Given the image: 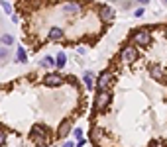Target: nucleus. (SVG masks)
<instances>
[{"label": "nucleus", "instance_id": "obj_16", "mask_svg": "<svg viewBox=\"0 0 167 147\" xmlns=\"http://www.w3.org/2000/svg\"><path fill=\"white\" fill-rule=\"evenodd\" d=\"M8 59H10V49L8 47H0V65L6 63Z\"/></svg>", "mask_w": 167, "mask_h": 147}, {"label": "nucleus", "instance_id": "obj_8", "mask_svg": "<svg viewBox=\"0 0 167 147\" xmlns=\"http://www.w3.org/2000/svg\"><path fill=\"white\" fill-rule=\"evenodd\" d=\"M71 132H73V120H71V118H65L61 123H59L57 135H59V137H67Z\"/></svg>", "mask_w": 167, "mask_h": 147}, {"label": "nucleus", "instance_id": "obj_21", "mask_svg": "<svg viewBox=\"0 0 167 147\" xmlns=\"http://www.w3.org/2000/svg\"><path fill=\"white\" fill-rule=\"evenodd\" d=\"M73 135L77 137V141H79V139H83V129H81V128H73Z\"/></svg>", "mask_w": 167, "mask_h": 147}, {"label": "nucleus", "instance_id": "obj_25", "mask_svg": "<svg viewBox=\"0 0 167 147\" xmlns=\"http://www.w3.org/2000/svg\"><path fill=\"white\" fill-rule=\"evenodd\" d=\"M132 6H134L132 2H126V4H124V10H130V8H132Z\"/></svg>", "mask_w": 167, "mask_h": 147}, {"label": "nucleus", "instance_id": "obj_5", "mask_svg": "<svg viewBox=\"0 0 167 147\" xmlns=\"http://www.w3.org/2000/svg\"><path fill=\"white\" fill-rule=\"evenodd\" d=\"M120 59L126 65H132V63H136L140 59V49L134 47V45H124V47L120 49Z\"/></svg>", "mask_w": 167, "mask_h": 147}, {"label": "nucleus", "instance_id": "obj_27", "mask_svg": "<svg viewBox=\"0 0 167 147\" xmlns=\"http://www.w3.org/2000/svg\"><path fill=\"white\" fill-rule=\"evenodd\" d=\"M0 43H2V35H0Z\"/></svg>", "mask_w": 167, "mask_h": 147}, {"label": "nucleus", "instance_id": "obj_18", "mask_svg": "<svg viewBox=\"0 0 167 147\" xmlns=\"http://www.w3.org/2000/svg\"><path fill=\"white\" fill-rule=\"evenodd\" d=\"M2 43H4L6 47H8V45H12V43H14V35H10V33H4V35H2Z\"/></svg>", "mask_w": 167, "mask_h": 147}, {"label": "nucleus", "instance_id": "obj_15", "mask_svg": "<svg viewBox=\"0 0 167 147\" xmlns=\"http://www.w3.org/2000/svg\"><path fill=\"white\" fill-rule=\"evenodd\" d=\"M16 61L18 63H28V55H26L24 47H18V51H16Z\"/></svg>", "mask_w": 167, "mask_h": 147}, {"label": "nucleus", "instance_id": "obj_26", "mask_svg": "<svg viewBox=\"0 0 167 147\" xmlns=\"http://www.w3.org/2000/svg\"><path fill=\"white\" fill-rule=\"evenodd\" d=\"M151 147H163V143H159V141H155V143H153V145Z\"/></svg>", "mask_w": 167, "mask_h": 147}, {"label": "nucleus", "instance_id": "obj_23", "mask_svg": "<svg viewBox=\"0 0 167 147\" xmlns=\"http://www.w3.org/2000/svg\"><path fill=\"white\" fill-rule=\"evenodd\" d=\"M85 143H86L85 139H79V141H77V147H85Z\"/></svg>", "mask_w": 167, "mask_h": 147}, {"label": "nucleus", "instance_id": "obj_10", "mask_svg": "<svg viewBox=\"0 0 167 147\" xmlns=\"http://www.w3.org/2000/svg\"><path fill=\"white\" fill-rule=\"evenodd\" d=\"M61 12L67 14V16H73V14L77 16L79 12H81V4H79V2H67V4L61 8Z\"/></svg>", "mask_w": 167, "mask_h": 147}, {"label": "nucleus", "instance_id": "obj_1", "mask_svg": "<svg viewBox=\"0 0 167 147\" xmlns=\"http://www.w3.org/2000/svg\"><path fill=\"white\" fill-rule=\"evenodd\" d=\"M130 39L134 41V47H148V45H151V41H153V37H151V33H149L148 28L134 29Z\"/></svg>", "mask_w": 167, "mask_h": 147}, {"label": "nucleus", "instance_id": "obj_11", "mask_svg": "<svg viewBox=\"0 0 167 147\" xmlns=\"http://www.w3.org/2000/svg\"><path fill=\"white\" fill-rule=\"evenodd\" d=\"M63 37H65V29H63V28H51L49 33H47L49 41H61Z\"/></svg>", "mask_w": 167, "mask_h": 147}, {"label": "nucleus", "instance_id": "obj_2", "mask_svg": "<svg viewBox=\"0 0 167 147\" xmlns=\"http://www.w3.org/2000/svg\"><path fill=\"white\" fill-rule=\"evenodd\" d=\"M110 102H112L110 90H96V96H95V110H96V112L104 114L106 110H108Z\"/></svg>", "mask_w": 167, "mask_h": 147}, {"label": "nucleus", "instance_id": "obj_12", "mask_svg": "<svg viewBox=\"0 0 167 147\" xmlns=\"http://www.w3.org/2000/svg\"><path fill=\"white\" fill-rule=\"evenodd\" d=\"M83 82H85V86H86L89 90H92V86H95L96 79H95V75H92L91 71H86L85 75H83Z\"/></svg>", "mask_w": 167, "mask_h": 147}, {"label": "nucleus", "instance_id": "obj_3", "mask_svg": "<svg viewBox=\"0 0 167 147\" xmlns=\"http://www.w3.org/2000/svg\"><path fill=\"white\" fill-rule=\"evenodd\" d=\"M30 139H32L33 143H38V145H43V143H47L49 139V132L45 126H41V123H38V126H33L32 129H30Z\"/></svg>", "mask_w": 167, "mask_h": 147}, {"label": "nucleus", "instance_id": "obj_14", "mask_svg": "<svg viewBox=\"0 0 167 147\" xmlns=\"http://www.w3.org/2000/svg\"><path fill=\"white\" fill-rule=\"evenodd\" d=\"M67 65V55L63 51L57 53V57H55V67H59V69H63V67Z\"/></svg>", "mask_w": 167, "mask_h": 147}, {"label": "nucleus", "instance_id": "obj_19", "mask_svg": "<svg viewBox=\"0 0 167 147\" xmlns=\"http://www.w3.org/2000/svg\"><path fill=\"white\" fill-rule=\"evenodd\" d=\"M6 137H8V133H6V129H2V128H0V147H4V143H6Z\"/></svg>", "mask_w": 167, "mask_h": 147}, {"label": "nucleus", "instance_id": "obj_4", "mask_svg": "<svg viewBox=\"0 0 167 147\" xmlns=\"http://www.w3.org/2000/svg\"><path fill=\"white\" fill-rule=\"evenodd\" d=\"M114 85V73L112 71H102L98 76H96V82H95V86H96V90H110V86Z\"/></svg>", "mask_w": 167, "mask_h": 147}, {"label": "nucleus", "instance_id": "obj_13", "mask_svg": "<svg viewBox=\"0 0 167 147\" xmlns=\"http://www.w3.org/2000/svg\"><path fill=\"white\" fill-rule=\"evenodd\" d=\"M106 133V129L102 128V126H96V128H92L91 129V137H92V141H100V137Z\"/></svg>", "mask_w": 167, "mask_h": 147}, {"label": "nucleus", "instance_id": "obj_7", "mask_svg": "<svg viewBox=\"0 0 167 147\" xmlns=\"http://www.w3.org/2000/svg\"><path fill=\"white\" fill-rule=\"evenodd\" d=\"M116 16V10L112 8V6H108V4H102L98 8V18L102 20V22H110V20Z\"/></svg>", "mask_w": 167, "mask_h": 147}, {"label": "nucleus", "instance_id": "obj_24", "mask_svg": "<svg viewBox=\"0 0 167 147\" xmlns=\"http://www.w3.org/2000/svg\"><path fill=\"white\" fill-rule=\"evenodd\" d=\"M63 147H75V143H73V141H65V143H63Z\"/></svg>", "mask_w": 167, "mask_h": 147}, {"label": "nucleus", "instance_id": "obj_20", "mask_svg": "<svg viewBox=\"0 0 167 147\" xmlns=\"http://www.w3.org/2000/svg\"><path fill=\"white\" fill-rule=\"evenodd\" d=\"M0 6H2V10H4V12H8V14H12V4H10V2H0Z\"/></svg>", "mask_w": 167, "mask_h": 147}, {"label": "nucleus", "instance_id": "obj_9", "mask_svg": "<svg viewBox=\"0 0 167 147\" xmlns=\"http://www.w3.org/2000/svg\"><path fill=\"white\" fill-rule=\"evenodd\" d=\"M149 75L155 79V81H159V82H167L165 81V73H163V69L159 65H155V63H151L149 65Z\"/></svg>", "mask_w": 167, "mask_h": 147}, {"label": "nucleus", "instance_id": "obj_22", "mask_svg": "<svg viewBox=\"0 0 167 147\" xmlns=\"http://www.w3.org/2000/svg\"><path fill=\"white\" fill-rule=\"evenodd\" d=\"M142 14H143V8H142V6L134 10V16H136V18H140V16H142Z\"/></svg>", "mask_w": 167, "mask_h": 147}, {"label": "nucleus", "instance_id": "obj_6", "mask_svg": "<svg viewBox=\"0 0 167 147\" xmlns=\"http://www.w3.org/2000/svg\"><path fill=\"white\" fill-rule=\"evenodd\" d=\"M65 82V76L61 73H49V75L43 76V85L45 86H61Z\"/></svg>", "mask_w": 167, "mask_h": 147}, {"label": "nucleus", "instance_id": "obj_17", "mask_svg": "<svg viewBox=\"0 0 167 147\" xmlns=\"http://www.w3.org/2000/svg\"><path fill=\"white\" fill-rule=\"evenodd\" d=\"M41 65H43V67H55V57L45 55V59H41Z\"/></svg>", "mask_w": 167, "mask_h": 147}]
</instances>
